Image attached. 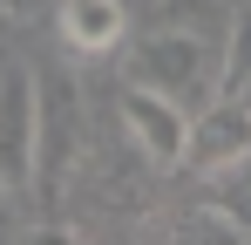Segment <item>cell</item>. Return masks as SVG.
<instances>
[{"label": "cell", "instance_id": "ba28073f", "mask_svg": "<svg viewBox=\"0 0 251 245\" xmlns=\"http://www.w3.org/2000/svg\"><path fill=\"white\" fill-rule=\"evenodd\" d=\"M7 198H21L14 184H0V232H7Z\"/></svg>", "mask_w": 251, "mask_h": 245}, {"label": "cell", "instance_id": "52a82bcc", "mask_svg": "<svg viewBox=\"0 0 251 245\" xmlns=\"http://www.w3.org/2000/svg\"><path fill=\"white\" fill-rule=\"evenodd\" d=\"M251 89V14L231 28V48H224V82H217V95H245Z\"/></svg>", "mask_w": 251, "mask_h": 245}, {"label": "cell", "instance_id": "3957f363", "mask_svg": "<svg viewBox=\"0 0 251 245\" xmlns=\"http://www.w3.org/2000/svg\"><path fill=\"white\" fill-rule=\"evenodd\" d=\"M251 157V102L245 95H210L204 109L190 116V150L183 163L197 170H231V163Z\"/></svg>", "mask_w": 251, "mask_h": 245}, {"label": "cell", "instance_id": "7a4b0ae2", "mask_svg": "<svg viewBox=\"0 0 251 245\" xmlns=\"http://www.w3.org/2000/svg\"><path fill=\"white\" fill-rule=\"evenodd\" d=\"M41 177V75H0V184L27 191Z\"/></svg>", "mask_w": 251, "mask_h": 245}, {"label": "cell", "instance_id": "5b68a950", "mask_svg": "<svg viewBox=\"0 0 251 245\" xmlns=\"http://www.w3.org/2000/svg\"><path fill=\"white\" fill-rule=\"evenodd\" d=\"M82 157V89L68 75H41V177L61 184Z\"/></svg>", "mask_w": 251, "mask_h": 245}, {"label": "cell", "instance_id": "8992f818", "mask_svg": "<svg viewBox=\"0 0 251 245\" xmlns=\"http://www.w3.org/2000/svg\"><path fill=\"white\" fill-rule=\"evenodd\" d=\"M61 34L82 55H102L123 41V0H61Z\"/></svg>", "mask_w": 251, "mask_h": 245}, {"label": "cell", "instance_id": "6da1fadb", "mask_svg": "<svg viewBox=\"0 0 251 245\" xmlns=\"http://www.w3.org/2000/svg\"><path fill=\"white\" fill-rule=\"evenodd\" d=\"M129 82L156 89V95L183 102V109H204L210 95H217V82H224V55H217L204 34L170 28V34H150L129 55Z\"/></svg>", "mask_w": 251, "mask_h": 245}, {"label": "cell", "instance_id": "277c9868", "mask_svg": "<svg viewBox=\"0 0 251 245\" xmlns=\"http://www.w3.org/2000/svg\"><path fill=\"white\" fill-rule=\"evenodd\" d=\"M123 122H129V136L156 163H183V150H190V109H183V102H170L156 89L129 82L123 89Z\"/></svg>", "mask_w": 251, "mask_h": 245}]
</instances>
